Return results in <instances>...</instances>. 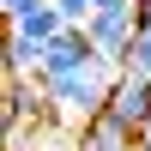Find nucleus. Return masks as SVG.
<instances>
[{
  "label": "nucleus",
  "mask_w": 151,
  "mask_h": 151,
  "mask_svg": "<svg viewBox=\"0 0 151 151\" xmlns=\"http://www.w3.org/2000/svg\"><path fill=\"white\" fill-rule=\"evenodd\" d=\"M60 30H67V18H60V6H55V0H36V6L12 12V36H30L36 48H48Z\"/></svg>",
  "instance_id": "nucleus-5"
},
{
  "label": "nucleus",
  "mask_w": 151,
  "mask_h": 151,
  "mask_svg": "<svg viewBox=\"0 0 151 151\" xmlns=\"http://www.w3.org/2000/svg\"><path fill=\"white\" fill-rule=\"evenodd\" d=\"M91 60H103V48H97V36H91V24H67V30L55 36V42L42 48V60H36V79H67V73H79V67H91Z\"/></svg>",
  "instance_id": "nucleus-2"
},
{
  "label": "nucleus",
  "mask_w": 151,
  "mask_h": 151,
  "mask_svg": "<svg viewBox=\"0 0 151 151\" xmlns=\"http://www.w3.org/2000/svg\"><path fill=\"white\" fill-rule=\"evenodd\" d=\"M139 151H151V127H145V133H139Z\"/></svg>",
  "instance_id": "nucleus-10"
},
{
  "label": "nucleus",
  "mask_w": 151,
  "mask_h": 151,
  "mask_svg": "<svg viewBox=\"0 0 151 151\" xmlns=\"http://www.w3.org/2000/svg\"><path fill=\"white\" fill-rule=\"evenodd\" d=\"M103 121L121 133V139H133V145H139V133L151 127V85H145V79H127V73H121V79H115V91H109V109H103Z\"/></svg>",
  "instance_id": "nucleus-3"
},
{
  "label": "nucleus",
  "mask_w": 151,
  "mask_h": 151,
  "mask_svg": "<svg viewBox=\"0 0 151 151\" xmlns=\"http://www.w3.org/2000/svg\"><path fill=\"white\" fill-rule=\"evenodd\" d=\"M121 73H127V79H145L151 85V30H139L127 42V55H121Z\"/></svg>",
  "instance_id": "nucleus-7"
},
{
  "label": "nucleus",
  "mask_w": 151,
  "mask_h": 151,
  "mask_svg": "<svg viewBox=\"0 0 151 151\" xmlns=\"http://www.w3.org/2000/svg\"><path fill=\"white\" fill-rule=\"evenodd\" d=\"M115 79H121L115 60H91V67L67 73V79H48V109H55V121H60V127H73V133H85L91 121H103Z\"/></svg>",
  "instance_id": "nucleus-1"
},
{
  "label": "nucleus",
  "mask_w": 151,
  "mask_h": 151,
  "mask_svg": "<svg viewBox=\"0 0 151 151\" xmlns=\"http://www.w3.org/2000/svg\"><path fill=\"white\" fill-rule=\"evenodd\" d=\"M127 145H133V139H121L109 121H91V127L79 133V151H127Z\"/></svg>",
  "instance_id": "nucleus-8"
},
{
  "label": "nucleus",
  "mask_w": 151,
  "mask_h": 151,
  "mask_svg": "<svg viewBox=\"0 0 151 151\" xmlns=\"http://www.w3.org/2000/svg\"><path fill=\"white\" fill-rule=\"evenodd\" d=\"M127 151H139V145H127Z\"/></svg>",
  "instance_id": "nucleus-11"
},
{
  "label": "nucleus",
  "mask_w": 151,
  "mask_h": 151,
  "mask_svg": "<svg viewBox=\"0 0 151 151\" xmlns=\"http://www.w3.org/2000/svg\"><path fill=\"white\" fill-rule=\"evenodd\" d=\"M55 6H60V18H67V24H91L97 12H103V0H55Z\"/></svg>",
  "instance_id": "nucleus-9"
},
{
  "label": "nucleus",
  "mask_w": 151,
  "mask_h": 151,
  "mask_svg": "<svg viewBox=\"0 0 151 151\" xmlns=\"http://www.w3.org/2000/svg\"><path fill=\"white\" fill-rule=\"evenodd\" d=\"M91 36H97V48H103V60L121 67L127 42L139 36V0H103V12L91 18Z\"/></svg>",
  "instance_id": "nucleus-4"
},
{
  "label": "nucleus",
  "mask_w": 151,
  "mask_h": 151,
  "mask_svg": "<svg viewBox=\"0 0 151 151\" xmlns=\"http://www.w3.org/2000/svg\"><path fill=\"white\" fill-rule=\"evenodd\" d=\"M36 60H42V48H36L30 36H6V79H18V73H36Z\"/></svg>",
  "instance_id": "nucleus-6"
}]
</instances>
